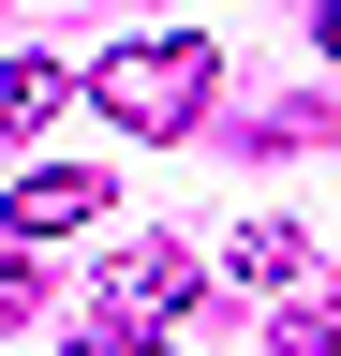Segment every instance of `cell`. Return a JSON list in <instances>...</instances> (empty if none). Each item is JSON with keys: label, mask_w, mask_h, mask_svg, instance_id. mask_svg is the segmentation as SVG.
I'll return each mask as SVG.
<instances>
[{"label": "cell", "mask_w": 341, "mask_h": 356, "mask_svg": "<svg viewBox=\"0 0 341 356\" xmlns=\"http://www.w3.org/2000/svg\"><path fill=\"white\" fill-rule=\"evenodd\" d=\"M0 222H15V238H74V222H104V178L90 163H30L15 193H0Z\"/></svg>", "instance_id": "2"}, {"label": "cell", "mask_w": 341, "mask_h": 356, "mask_svg": "<svg viewBox=\"0 0 341 356\" xmlns=\"http://www.w3.org/2000/svg\"><path fill=\"white\" fill-rule=\"evenodd\" d=\"M90 89H104L119 134L178 149V134L208 119V89H223V44H193V30H134V44H104V60H90Z\"/></svg>", "instance_id": "1"}, {"label": "cell", "mask_w": 341, "mask_h": 356, "mask_svg": "<svg viewBox=\"0 0 341 356\" xmlns=\"http://www.w3.org/2000/svg\"><path fill=\"white\" fill-rule=\"evenodd\" d=\"M60 356H163V327H134V312H90V327H74Z\"/></svg>", "instance_id": "7"}, {"label": "cell", "mask_w": 341, "mask_h": 356, "mask_svg": "<svg viewBox=\"0 0 341 356\" xmlns=\"http://www.w3.org/2000/svg\"><path fill=\"white\" fill-rule=\"evenodd\" d=\"M30 297H45V282H30V267L0 252V327H30Z\"/></svg>", "instance_id": "8"}, {"label": "cell", "mask_w": 341, "mask_h": 356, "mask_svg": "<svg viewBox=\"0 0 341 356\" xmlns=\"http://www.w3.org/2000/svg\"><path fill=\"white\" fill-rule=\"evenodd\" d=\"M104 312H134V327H178V312H193V252H119V267H104Z\"/></svg>", "instance_id": "3"}, {"label": "cell", "mask_w": 341, "mask_h": 356, "mask_svg": "<svg viewBox=\"0 0 341 356\" xmlns=\"http://www.w3.org/2000/svg\"><path fill=\"white\" fill-rule=\"evenodd\" d=\"M267 356H341V312H326V297H282V312H267Z\"/></svg>", "instance_id": "5"}, {"label": "cell", "mask_w": 341, "mask_h": 356, "mask_svg": "<svg viewBox=\"0 0 341 356\" xmlns=\"http://www.w3.org/2000/svg\"><path fill=\"white\" fill-rule=\"evenodd\" d=\"M74 89H90L74 60H15V74H0V149H30V134H45V119L74 104Z\"/></svg>", "instance_id": "4"}, {"label": "cell", "mask_w": 341, "mask_h": 356, "mask_svg": "<svg viewBox=\"0 0 341 356\" xmlns=\"http://www.w3.org/2000/svg\"><path fill=\"white\" fill-rule=\"evenodd\" d=\"M223 267H238V282H297V222H238Z\"/></svg>", "instance_id": "6"}, {"label": "cell", "mask_w": 341, "mask_h": 356, "mask_svg": "<svg viewBox=\"0 0 341 356\" xmlns=\"http://www.w3.org/2000/svg\"><path fill=\"white\" fill-rule=\"evenodd\" d=\"M312 30H326V60H341V0H326V15H312Z\"/></svg>", "instance_id": "9"}]
</instances>
